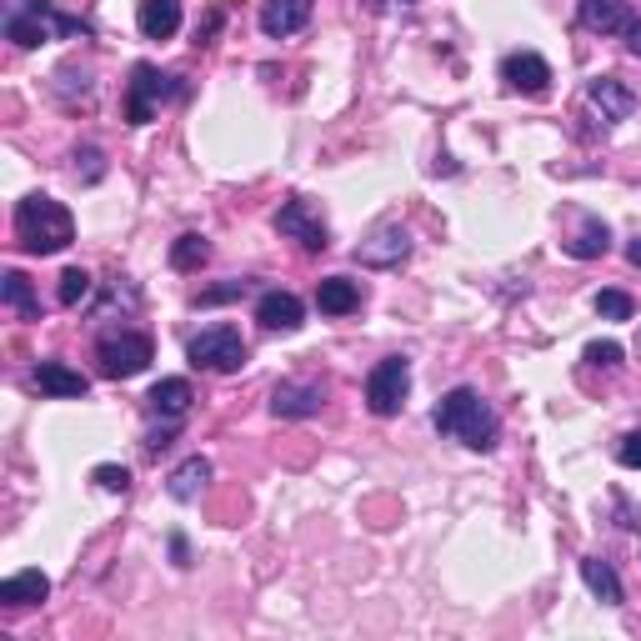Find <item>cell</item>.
<instances>
[{"instance_id":"8fae6325","label":"cell","mask_w":641,"mask_h":641,"mask_svg":"<svg viewBox=\"0 0 641 641\" xmlns=\"http://www.w3.org/2000/svg\"><path fill=\"white\" fill-rule=\"evenodd\" d=\"M271 411L286 421L316 416V411H321V386H316V381H281L271 392Z\"/></svg>"},{"instance_id":"4316f807","label":"cell","mask_w":641,"mask_h":641,"mask_svg":"<svg viewBox=\"0 0 641 641\" xmlns=\"http://www.w3.org/2000/svg\"><path fill=\"white\" fill-rule=\"evenodd\" d=\"M597 311L606 321H631V296L627 291H597Z\"/></svg>"},{"instance_id":"30bf717a","label":"cell","mask_w":641,"mask_h":641,"mask_svg":"<svg viewBox=\"0 0 641 641\" xmlns=\"http://www.w3.org/2000/svg\"><path fill=\"white\" fill-rule=\"evenodd\" d=\"M501 80H507L511 91H522V95H547L551 66L541 61V55L522 51V55H507V61H501Z\"/></svg>"},{"instance_id":"ffe728a7","label":"cell","mask_w":641,"mask_h":641,"mask_svg":"<svg viewBox=\"0 0 641 641\" xmlns=\"http://www.w3.org/2000/svg\"><path fill=\"white\" fill-rule=\"evenodd\" d=\"M206 482H210V461L206 457H185L176 472H170V482H166V491L176 501H196L201 491H206Z\"/></svg>"},{"instance_id":"83f0119b","label":"cell","mask_w":641,"mask_h":641,"mask_svg":"<svg viewBox=\"0 0 641 641\" xmlns=\"http://www.w3.org/2000/svg\"><path fill=\"white\" fill-rule=\"evenodd\" d=\"M587 361H591V367H606V371H612V367H621V346H616V341H591V346H587Z\"/></svg>"},{"instance_id":"5b68a950","label":"cell","mask_w":641,"mask_h":641,"mask_svg":"<svg viewBox=\"0 0 641 641\" xmlns=\"http://www.w3.org/2000/svg\"><path fill=\"white\" fill-rule=\"evenodd\" d=\"M185 356H191V367H201V371H241L246 367V341H241L236 326H206L185 346Z\"/></svg>"},{"instance_id":"e575fe53","label":"cell","mask_w":641,"mask_h":641,"mask_svg":"<svg viewBox=\"0 0 641 641\" xmlns=\"http://www.w3.org/2000/svg\"><path fill=\"white\" fill-rule=\"evenodd\" d=\"M627 261H631V266H641V236L627 246Z\"/></svg>"},{"instance_id":"9a60e30c","label":"cell","mask_w":641,"mask_h":641,"mask_svg":"<svg viewBox=\"0 0 641 641\" xmlns=\"http://www.w3.org/2000/svg\"><path fill=\"white\" fill-rule=\"evenodd\" d=\"M302 302L291 296V291H266L261 302H256V321H261L266 331H296L302 326Z\"/></svg>"},{"instance_id":"8992f818","label":"cell","mask_w":641,"mask_h":641,"mask_svg":"<svg viewBox=\"0 0 641 641\" xmlns=\"http://www.w3.org/2000/svg\"><path fill=\"white\" fill-rule=\"evenodd\" d=\"M406 392H411V367L406 356H386L376 371L367 376V406L376 416H396L406 406Z\"/></svg>"},{"instance_id":"6da1fadb","label":"cell","mask_w":641,"mask_h":641,"mask_svg":"<svg viewBox=\"0 0 641 641\" xmlns=\"http://www.w3.org/2000/svg\"><path fill=\"white\" fill-rule=\"evenodd\" d=\"M436 432L451 436V441L472 446V451H491L497 446V411L472 392V386H457V392H446L441 406L432 411Z\"/></svg>"},{"instance_id":"ba28073f","label":"cell","mask_w":641,"mask_h":641,"mask_svg":"<svg viewBox=\"0 0 641 641\" xmlns=\"http://www.w3.org/2000/svg\"><path fill=\"white\" fill-rule=\"evenodd\" d=\"M275 231H281V236H291V241H302L306 251H326L331 246L326 221H321V216H316L306 201H286V206L275 210Z\"/></svg>"},{"instance_id":"f546056e","label":"cell","mask_w":641,"mask_h":641,"mask_svg":"<svg viewBox=\"0 0 641 641\" xmlns=\"http://www.w3.org/2000/svg\"><path fill=\"white\" fill-rule=\"evenodd\" d=\"M95 486H105V491H126V486H131V472H126V466H95Z\"/></svg>"},{"instance_id":"cb8c5ba5","label":"cell","mask_w":641,"mask_h":641,"mask_svg":"<svg viewBox=\"0 0 641 641\" xmlns=\"http://www.w3.org/2000/svg\"><path fill=\"white\" fill-rule=\"evenodd\" d=\"M0 296H5V306H11V311L26 316V321H40V302H36V291H30V281L21 271H5V281H0Z\"/></svg>"},{"instance_id":"484cf974","label":"cell","mask_w":641,"mask_h":641,"mask_svg":"<svg viewBox=\"0 0 641 641\" xmlns=\"http://www.w3.org/2000/svg\"><path fill=\"white\" fill-rule=\"evenodd\" d=\"M55 296H61V306H80L91 296V275L80 271V266H70V271L61 275V291H55Z\"/></svg>"},{"instance_id":"f1b7e54d","label":"cell","mask_w":641,"mask_h":641,"mask_svg":"<svg viewBox=\"0 0 641 641\" xmlns=\"http://www.w3.org/2000/svg\"><path fill=\"white\" fill-rule=\"evenodd\" d=\"M241 291H246V281H226V286H210L196 296V306H216V302H236Z\"/></svg>"},{"instance_id":"603a6c76","label":"cell","mask_w":641,"mask_h":641,"mask_svg":"<svg viewBox=\"0 0 641 641\" xmlns=\"http://www.w3.org/2000/svg\"><path fill=\"white\" fill-rule=\"evenodd\" d=\"M606 246H612V231H606L602 221H581V231H576L572 241H566V256H576V261H591V256H606Z\"/></svg>"},{"instance_id":"d6a6232c","label":"cell","mask_w":641,"mask_h":641,"mask_svg":"<svg viewBox=\"0 0 641 641\" xmlns=\"http://www.w3.org/2000/svg\"><path fill=\"white\" fill-rule=\"evenodd\" d=\"M371 11H406V5H411V0H367Z\"/></svg>"},{"instance_id":"836d02e7","label":"cell","mask_w":641,"mask_h":641,"mask_svg":"<svg viewBox=\"0 0 641 641\" xmlns=\"http://www.w3.org/2000/svg\"><path fill=\"white\" fill-rule=\"evenodd\" d=\"M170 556L185 566V537H170Z\"/></svg>"},{"instance_id":"52a82bcc","label":"cell","mask_w":641,"mask_h":641,"mask_svg":"<svg viewBox=\"0 0 641 641\" xmlns=\"http://www.w3.org/2000/svg\"><path fill=\"white\" fill-rule=\"evenodd\" d=\"M176 91H181L176 76H161L156 66H136L131 86H126V120H131V126H145V120L156 116V105L170 101Z\"/></svg>"},{"instance_id":"7402d4cb","label":"cell","mask_w":641,"mask_h":641,"mask_svg":"<svg viewBox=\"0 0 641 641\" xmlns=\"http://www.w3.org/2000/svg\"><path fill=\"white\" fill-rule=\"evenodd\" d=\"M581 581H587V587L597 591L606 606H621V581H616L612 562H602V556H587V562H581Z\"/></svg>"},{"instance_id":"5bb4252c","label":"cell","mask_w":641,"mask_h":641,"mask_svg":"<svg viewBox=\"0 0 641 641\" xmlns=\"http://www.w3.org/2000/svg\"><path fill=\"white\" fill-rule=\"evenodd\" d=\"M306 21H311V0H266L261 5L266 36H296Z\"/></svg>"},{"instance_id":"1f68e13d","label":"cell","mask_w":641,"mask_h":641,"mask_svg":"<svg viewBox=\"0 0 641 641\" xmlns=\"http://www.w3.org/2000/svg\"><path fill=\"white\" fill-rule=\"evenodd\" d=\"M76 161H86V181H101L105 166H101V151L95 145H86V151H76Z\"/></svg>"},{"instance_id":"ac0fdd59","label":"cell","mask_w":641,"mask_h":641,"mask_svg":"<svg viewBox=\"0 0 641 641\" xmlns=\"http://www.w3.org/2000/svg\"><path fill=\"white\" fill-rule=\"evenodd\" d=\"M51 597V581H46V572H15L5 587H0V602L11 606V612H21V606H36Z\"/></svg>"},{"instance_id":"4dcf8cb0","label":"cell","mask_w":641,"mask_h":641,"mask_svg":"<svg viewBox=\"0 0 641 641\" xmlns=\"http://www.w3.org/2000/svg\"><path fill=\"white\" fill-rule=\"evenodd\" d=\"M616 461H621V466H631V472H641V432L621 436V446H616Z\"/></svg>"},{"instance_id":"d4e9b609","label":"cell","mask_w":641,"mask_h":641,"mask_svg":"<svg viewBox=\"0 0 641 641\" xmlns=\"http://www.w3.org/2000/svg\"><path fill=\"white\" fill-rule=\"evenodd\" d=\"M206 256H210L206 236H181L170 246V266H176V271H196V266H206Z\"/></svg>"},{"instance_id":"2e32d148","label":"cell","mask_w":641,"mask_h":641,"mask_svg":"<svg viewBox=\"0 0 641 641\" xmlns=\"http://www.w3.org/2000/svg\"><path fill=\"white\" fill-rule=\"evenodd\" d=\"M141 36L145 40H170L181 30V0H141Z\"/></svg>"},{"instance_id":"7a4b0ae2","label":"cell","mask_w":641,"mask_h":641,"mask_svg":"<svg viewBox=\"0 0 641 641\" xmlns=\"http://www.w3.org/2000/svg\"><path fill=\"white\" fill-rule=\"evenodd\" d=\"M15 241L30 251V256H55V251H66L76 241V221H70V210L51 196H26L15 206Z\"/></svg>"},{"instance_id":"9c48e42d","label":"cell","mask_w":641,"mask_h":641,"mask_svg":"<svg viewBox=\"0 0 641 641\" xmlns=\"http://www.w3.org/2000/svg\"><path fill=\"white\" fill-rule=\"evenodd\" d=\"M581 26L602 30V36H631L641 21L631 15L627 0H581Z\"/></svg>"},{"instance_id":"d590c367","label":"cell","mask_w":641,"mask_h":641,"mask_svg":"<svg viewBox=\"0 0 641 641\" xmlns=\"http://www.w3.org/2000/svg\"><path fill=\"white\" fill-rule=\"evenodd\" d=\"M627 40H631V55H641V26H637V30H631V36H627Z\"/></svg>"},{"instance_id":"277c9868","label":"cell","mask_w":641,"mask_h":641,"mask_svg":"<svg viewBox=\"0 0 641 641\" xmlns=\"http://www.w3.org/2000/svg\"><path fill=\"white\" fill-rule=\"evenodd\" d=\"M151 356H156V346H151V336H141V331H105V336L95 341L101 376H111V381L141 376V371L151 367Z\"/></svg>"},{"instance_id":"44dd1931","label":"cell","mask_w":641,"mask_h":641,"mask_svg":"<svg viewBox=\"0 0 641 641\" xmlns=\"http://www.w3.org/2000/svg\"><path fill=\"white\" fill-rule=\"evenodd\" d=\"M36 386L46 396H86V392H91V381L80 376V371L61 367V361H40V367H36Z\"/></svg>"},{"instance_id":"4fadbf2b","label":"cell","mask_w":641,"mask_h":641,"mask_svg":"<svg viewBox=\"0 0 641 641\" xmlns=\"http://www.w3.org/2000/svg\"><path fill=\"white\" fill-rule=\"evenodd\" d=\"M406 256H411V241H406L401 226H386V231H376L367 246L356 251V261L361 266H401Z\"/></svg>"},{"instance_id":"7c38bea8","label":"cell","mask_w":641,"mask_h":641,"mask_svg":"<svg viewBox=\"0 0 641 641\" xmlns=\"http://www.w3.org/2000/svg\"><path fill=\"white\" fill-rule=\"evenodd\" d=\"M587 95H591V105L602 111V120H631V111H637V95H631L616 76H597L587 86Z\"/></svg>"},{"instance_id":"3957f363","label":"cell","mask_w":641,"mask_h":641,"mask_svg":"<svg viewBox=\"0 0 641 641\" xmlns=\"http://www.w3.org/2000/svg\"><path fill=\"white\" fill-rule=\"evenodd\" d=\"M55 36H91L86 21H70V15H55L51 0H5V40L15 46H46Z\"/></svg>"},{"instance_id":"d6986e66","label":"cell","mask_w":641,"mask_h":641,"mask_svg":"<svg viewBox=\"0 0 641 641\" xmlns=\"http://www.w3.org/2000/svg\"><path fill=\"white\" fill-rule=\"evenodd\" d=\"M316 306L326 316H351L356 306H361V286L346 281V275H326V281L316 286Z\"/></svg>"},{"instance_id":"e0dca14e","label":"cell","mask_w":641,"mask_h":641,"mask_svg":"<svg viewBox=\"0 0 641 641\" xmlns=\"http://www.w3.org/2000/svg\"><path fill=\"white\" fill-rule=\"evenodd\" d=\"M145 401H151V411H156V416H185V411H191V401H196V392H191V381H185V376H166V381H156V386H151V396H145Z\"/></svg>"}]
</instances>
